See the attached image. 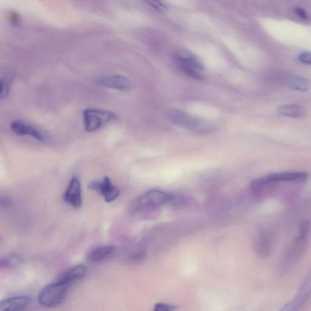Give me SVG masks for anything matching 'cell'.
I'll return each instance as SVG.
<instances>
[{"instance_id":"20","label":"cell","mask_w":311,"mask_h":311,"mask_svg":"<svg viewBox=\"0 0 311 311\" xmlns=\"http://www.w3.org/2000/svg\"><path fill=\"white\" fill-rule=\"evenodd\" d=\"M8 21L13 26H18L21 23V15L17 12L10 11L8 14Z\"/></svg>"},{"instance_id":"4","label":"cell","mask_w":311,"mask_h":311,"mask_svg":"<svg viewBox=\"0 0 311 311\" xmlns=\"http://www.w3.org/2000/svg\"><path fill=\"white\" fill-rule=\"evenodd\" d=\"M310 230V223L309 221H304L300 224L299 234L284 255V263L287 264H293L303 256L308 246Z\"/></svg>"},{"instance_id":"22","label":"cell","mask_w":311,"mask_h":311,"mask_svg":"<svg viewBox=\"0 0 311 311\" xmlns=\"http://www.w3.org/2000/svg\"><path fill=\"white\" fill-rule=\"evenodd\" d=\"M148 4L150 5L151 7L154 8L157 11L164 13L167 11V8L164 3L159 1H148L147 2Z\"/></svg>"},{"instance_id":"6","label":"cell","mask_w":311,"mask_h":311,"mask_svg":"<svg viewBox=\"0 0 311 311\" xmlns=\"http://www.w3.org/2000/svg\"><path fill=\"white\" fill-rule=\"evenodd\" d=\"M69 286L59 281L48 284L38 294V303L46 308L59 305L67 296Z\"/></svg>"},{"instance_id":"14","label":"cell","mask_w":311,"mask_h":311,"mask_svg":"<svg viewBox=\"0 0 311 311\" xmlns=\"http://www.w3.org/2000/svg\"><path fill=\"white\" fill-rule=\"evenodd\" d=\"M87 272L85 266H75L63 273L58 278L57 281L71 285L72 283L84 279Z\"/></svg>"},{"instance_id":"18","label":"cell","mask_w":311,"mask_h":311,"mask_svg":"<svg viewBox=\"0 0 311 311\" xmlns=\"http://www.w3.org/2000/svg\"><path fill=\"white\" fill-rule=\"evenodd\" d=\"M11 77L2 78L1 81H0V97H1V99L8 96L10 88H11Z\"/></svg>"},{"instance_id":"15","label":"cell","mask_w":311,"mask_h":311,"mask_svg":"<svg viewBox=\"0 0 311 311\" xmlns=\"http://www.w3.org/2000/svg\"><path fill=\"white\" fill-rule=\"evenodd\" d=\"M279 114L293 118H302L307 114L305 107L299 104H286L281 105L277 108Z\"/></svg>"},{"instance_id":"1","label":"cell","mask_w":311,"mask_h":311,"mask_svg":"<svg viewBox=\"0 0 311 311\" xmlns=\"http://www.w3.org/2000/svg\"><path fill=\"white\" fill-rule=\"evenodd\" d=\"M308 178V173L304 171H287L272 173L253 181L250 184V189L255 196L261 197L267 187L281 183H303Z\"/></svg>"},{"instance_id":"10","label":"cell","mask_w":311,"mask_h":311,"mask_svg":"<svg viewBox=\"0 0 311 311\" xmlns=\"http://www.w3.org/2000/svg\"><path fill=\"white\" fill-rule=\"evenodd\" d=\"M95 83L101 87L121 91L129 90L131 82L128 79L118 74H105L99 77Z\"/></svg>"},{"instance_id":"13","label":"cell","mask_w":311,"mask_h":311,"mask_svg":"<svg viewBox=\"0 0 311 311\" xmlns=\"http://www.w3.org/2000/svg\"><path fill=\"white\" fill-rule=\"evenodd\" d=\"M13 133L20 135H29L38 141H44L45 137L41 131L22 121H14L11 124Z\"/></svg>"},{"instance_id":"23","label":"cell","mask_w":311,"mask_h":311,"mask_svg":"<svg viewBox=\"0 0 311 311\" xmlns=\"http://www.w3.org/2000/svg\"><path fill=\"white\" fill-rule=\"evenodd\" d=\"M299 60L300 62L304 64L311 65V52H304L299 55Z\"/></svg>"},{"instance_id":"8","label":"cell","mask_w":311,"mask_h":311,"mask_svg":"<svg viewBox=\"0 0 311 311\" xmlns=\"http://www.w3.org/2000/svg\"><path fill=\"white\" fill-rule=\"evenodd\" d=\"M89 190L101 195L107 203L113 202L119 197L121 190L111 183L110 178L105 177L103 180L90 182L88 185Z\"/></svg>"},{"instance_id":"17","label":"cell","mask_w":311,"mask_h":311,"mask_svg":"<svg viewBox=\"0 0 311 311\" xmlns=\"http://www.w3.org/2000/svg\"><path fill=\"white\" fill-rule=\"evenodd\" d=\"M286 84L291 88L300 91H307L311 88V82L309 79L299 76H289L286 79Z\"/></svg>"},{"instance_id":"7","label":"cell","mask_w":311,"mask_h":311,"mask_svg":"<svg viewBox=\"0 0 311 311\" xmlns=\"http://www.w3.org/2000/svg\"><path fill=\"white\" fill-rule=\"evenodd\" d=\"M82 115L85 130L89 133L97 131L118 119L113 112L96 108L86 109Z\"/></svg>"},{"instance_id":"11","label":"cell","mask_w":311,"mask_h":311,"mask_svg":"<svg viewBox=\"0 0 311 311\" xmlns=\"http://www.w3.org/2000/svg\"><path fill=\"white\" fill-rule=\"evenodd\" d=\"M64 200L69 206L78 208L82 206V195L80 179L74 176L69 182L64 195Z\"/></svg>"},{"instance_id":"21","label":"cell","mask_w":311,"mask_h":311,"mask_svg":"<svg viewBox=\"0 0 311 311\" xmlns=\"http://www.w3.org/2000/svg\"><path fill=\"white\" fill-rule=\"evenodd\" d=\"M177 307L172 304L160 303L156 304L154 311H174Z\"/></svg>"},{"instance_id":"19","label":"cell","mask_w":311,"mask_h":311,"mask_svg":"<svg viewBox=\"0 0 311 311\" xmlns=\"http://www.w3.org/2000/svg\"><path fill=\"white\" fill-rule=\"evenodd\" d=\"M21 263V259L16 255H11L8 257H5L1 261V267L5 268L14 267Z\"/></svg>"},{"instance_id":"2","label":"cell","mask_w":311,"mask_h":311,"mask_svg":"<svg viewBox=\"0 0 311 311\" xmlns=\"http://www.w3.org/2000/svg\"><path fill=\"white\" fill-rule=\"evenodd\" d=\"M168 118L177 126L195 133L208 134L215 130V126L211 122L177 109L168 111Z\"/></svg>"},{"instance_id":"16","label":"cell","mask_w":311,"mask_h":311,"mask_svg":"<svg viewBox=\"0 0 311 311\" xmlns=\"http://www.w3.org/2000/svg\"><path fill=\"white\" fill-rule=\"evenodd\" d=\"M115 249L113 246H101L91 251L88 254V260L91 262H99L107 259L114 252Z\"/></svg>"},{"instance_id":"3","label":"cell","mask_w":311,"mask_h":311,"mask_svg":"<svg viewBox=\"0 0 311 311\" xmlns=\"http://www.w3.org/2000/svg\"><path fill=\"white\" fill-rule=\"evenodd\" d=\"M176 197L165 191L153 190L142 195L135 200L131 206V212H138L148 209L163 207L173 203Z\"/></svg>"},{"instance_id":"9","label":"cell","mask_w":311,"mask_h":311,"mask_svg":"<svg viewBox=\"0 0 311 311\" xmlns=\"http://www.w3.org/2000/svg\"><path fill=\"white\" fill-rule=\"evenodd\" d=\"M253 248L255 252L261 259H267L273 251V242L269 234L264 229L258 230L254 237Z\"/></svg>"},{"instance_id":"24","label":"cell","mask_w":311,"mask_h":311,"mask_svg":"<svg viewBox=\"0 0 311 311\" xmlns=\"http://www.w3.org/2000/svg\"><path fill=\"white\" fill-rule=\"evenodd\" d=\"M294 11H295L296 14L303 21H306L309 18L308 15H307L305 10L302 8H296L294 9Z\"/></svg>"},{"instance_id":"12","label":"cell","mask_w":311,"mask_h":311,"mask_svg":"<svg viewBox=\"0 0 311 311\" xmlns=\"http://www.w3.org/2000/svg\"><path fill=\"white\" fill-rule=\"evenodd\" d=\"M31 302V298L26 296L8 298L2 301L0 311H23Z\"/></svg>"},{"instance_id":"5","label":"cell","mask_w":311,"mask_h":311,"mask_svg":"<svg viewBox=\"0 0 311 311\" xmlns=\"http://www.w3.org/2000/svg\"><path fill=\"white\" fill-rule=\"evenodd\" d=\"M174 60L177 67L188 77L198 81L206 79L204 65L192 53H179L175 55Z\"/></svg>"},{"instance_id":"25","label":"cell","mask_w":311,"mask_h":311,"mask_svg":"<svg viewBox=\"0 0 311 311\" xmlns=\"http://www.w3.org/2000/svg\"><path fill=\"white\" fill-rule=\"evenodd\" d=\"M279 311H299L298 309L294 303L290 301L289 303H287L284 305L282 309Z\"/></svg>"}]
</instances>
